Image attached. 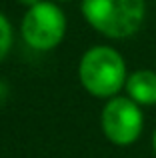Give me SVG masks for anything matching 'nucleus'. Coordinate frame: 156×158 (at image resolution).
I'll list each match as a JSON object with an SVG mask.
<instances>
[{
    "label": "nucleus",
    "instance_id": "4",
    "mask_svg": "<svg viewBox=\"0 0 156 158\" xmlns=\"http://www.w3.org/2000/svg\"><path fill=\"white\" fill-rule=\"evenodd\" d=\"M100 126L108 142L116 146H130L144 130L142 106L130 96H112L106 100L100 114Z\"/></svg>",
    "mask_w": 156,
    "mask_h": 158
},
{
    "label": "nucleus",
    "instance_id": "9",
    "mask_svg": "<svg viewBox=\"0 0 156 158\" xmlns=\"http://www.w3.org/2000/svg\"><path fill=\"white\" fill-rule=\"evenodd\" d=\"M56 2H66V0H56Z\"/></svg>",
    "mask_w": 156,
    "mask_h": 158
},
{
    "label": "nucleus",
    "instance_id": "6",
    "mask_svg": "<svg viewBox=\"0 0 156 158\" xmlns=\"http://www.w3.org/2000/svg\"><path fill=\"white\" fill-rule=\"evenodd\" d=\"M12 48V26H10V20L0 12V62L8 56Z\"/></svg>",
    "mask_w": 156,
    "mask_h": 158
},
{
    "label": "nucleus",
    "instance_id": "3",
    "mask_svg": "<svg viewBox=\"0 0 156 158\" xmlns=\"http://www.w3.org/2000/svg\"><path fill=\"white\" fill-rule=\"evenodd\" d=\"M20 32L32 50H52L62 42L66 34V16L58 4L42 0L26 10Z\"/></svg>",
    "mask_w": 156,
    "mask_h": 158
},
{
    "label": "nucleus",
    "instance_id": "7",
    "mask_svg": "<svg viewBox=\"0 0 156 158\" xmlns=\"http://www.w3.org/2000/svg\"><path fill=\"white\" fill-rule=\"evenodd\" d=\"M16 2H20V4H24V6H34V4H38V2H42V0H16Z\"/></svg>",
    "mask_w": 156,
    "mask_h": 158
},
{
    "label": "nucleus",
    "instance_id": "2",
    "mask_svg": "<svg viewBox=\"0 0 156 158\" xmlns=\"http://www.w3.org/2000/svg\"><path fill=\"white\" fill-rule=\"evenodd\" d=\"M80 10L94 30L112 40L134 36L146 18L144 0H82Z\"/></svg>",
    "mask_w": 156,
    "mask_h": 158
},
{
    "label": "nucleus",
    "instance_id": "5",
    "mask_svg": "<svg viewBox=\"0 0 156 158\" xmlns=\"http://www.w3.org/2000/svg\"><path fill=\"white\" fill-rule=\"evenodd\" d=\"M126 96L140 106H156V70L140 68L126 78Z\"/></svg>",
    "mask_w": 156,
    "mask_h": 158
},
{
    "label": "nucleus",
    "instance_id": "1",
    "mask_svg": "<svg viewBox=\"0 0 156 158\" xmlns=\"http://www.w3.org/2000/svg\"><path fill=\"white\" fill-rule=\"evenodd\" d=\"M78 78L88 94L96 98L118 96L126 86V60L116 48L98 44L88 48L78 64Z\"/></svg>",
    "mask_w": 156,
    "mask_h": 158
},
{
    "label": "nucleus",
    "instance_id": "8",
    "mask_svg": "<svg viewBox=\"0 0 156 158\" xmlns=\"http://www.w3.org/2000/svg\"><path fill=\"white\" fill-rule=\"evenodd\" d=\"M152 152H154V158H156V130L152 134Z\"/></svg>",
    "mask_w": 156,
    "mask_h": 158
}]
</instances>
